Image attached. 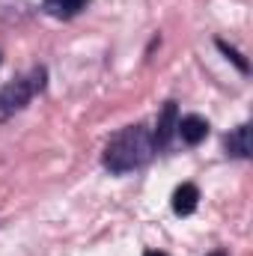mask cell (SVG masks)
<instances>
[{"instance_id":"5b68a950","label":"cell","mask_w":253,"mask_h":256,"mask_svg":"<svg viewBox=\"0 0 253 256\" xmlns=\"http://www.w3.org/2000/svg\"><path fill=\"white\" fill-rule=\"evenodd\" d=\"M196 202H200V191H196V185H190V182L179 185L176 194H173V212H176V214H182V218L194 214Z\"/></svg>"},{"instance_id":"ba28073f","label":"cell","mask_w":253,"mask_h":256,"mask_svg":"<svg viewBox=\"0 0 253 256\" xmlns=\"http://www.w3.org/2000/svg\"><path fill=\"white\" fill-rule=\"evenodd\" d=\"M218 48H220V51H224V54H226V57H230V60H232L236 66H238L242 72H248V60H244V57H242V54H238L236 48H230L226 42H218Z\"/></svg>"},{"instance_id":"3957f363","label":"cell","mask_w":253,"mask_h":256,"mask_svg":"<svg viewBox=\"0 0 253 256\" xmlns=\"http://www.w3.org/2000/svg\"><path fill=\"white\" fill-rule=\"evenodd\" d=\"M176 122H179V108H176V102H167L164 110H161V116H158V128L152 134L155 149H167L170 146V140L176 134Z\"/></svg>"},{"instance_id":"52a82bcc","label":"cell","mask_w":253,"mask_h":256,"mask_svg":"<svg viewBox=\"0 0 253 256\" xmlns=\"http://www.w3.org/2000/svg\"><path fill=\"white\" fill-rule=\"evenodd\" d=\"M248 134H250V128L248 126H238L232 134H226V152L230 155H236V158H248L250 155V143H248Z\"/></svg>"},{"instance_id":"9c48e42d","label":"cell","mask_w":253,"mask_h":256,"mask_svg":"<svg viewBox=\"0 0 253 256\" xmlns=\"http://www.w3.org/2000/svg\"><path fill=\"white\" fill-rule=\"evenodd\" d=\"M143 256H167V254H161V250H146Z\"/></svg>"},{"instance_id":"6da1fadb","label":"cell","mask_w":253,"mask_h":256,"mask_svg":"<svg viewBox=\"0 0 253 256\" xmlns=\"http://www.w3.org/2000/svg\"><path fill=\"white\" fill-rule=\"evenodd\" d=\"M155 155V140L152 131L146 126H126L122 131H116L108 146H104V167L110 173H131L137 167H143L149 158Z\"/></svg>"},{"instance_id":"8992f818","label":"cell","mask_w":253,"mask_h":256,"mask_svg":"<svg viewBox=\"0 0 253 256\" xmlns=\"http://www.w3.org/2000/svg\"><path fill=\"white\" fill-rule=\"evenodd\" d=\"M90 0H42L45 12L54 15V18H74L80 9H86Z\"/></svg>"},{"instance_id":"7a4b0ae2","label":"cell","mask_w":253,"mask_h":256,"mask_svg":"<svg viewBox=\"0 0 253 256\" xmlns=\"http://www.w3.org/2000/svg\"><path fill=\"white\" fill-rule=\"evenodd\" d=\"M45 86V68H33L27 78H18L0 90V116H9L30 104V98Z\"/></svg>"},{"instance_id":"277c9868","label":"cell","mask_w":253,"mask_h":256,"mask_svg":"<svg viewBox=\"0 0 253 256\" xmlns=\"http://www.w3.org/2000/svg\"><path fill=\"white\" fill-rule=\"evenodd\" d=\"M176 134H179L188 146H196V143L206 140V134H208V122H206L202 116H196V114H190V116H179V122H176Z\"/></svg>"}]
</instances>
